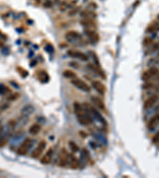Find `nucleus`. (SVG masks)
I'll return each mask as SVG.
<instances>
[{"label": "nucleus", "mask_w": 159, "mask_h": 178, "mask_svg": "<svg viewBox=\"0 0 159 178\" xmlns=\"http://www.w3.org/2000/svg\"><path fill=\"white\" fill-rule=\"evenodd\" d=\"M73 107H74V112L76 114L77 120L80 124L84 126L92 124L93 122L92 116L90 114V112L88 110L86 107H83L81 104L78 102H75Z\"/></svg>", "instance_id": "1"}, {"label": "nucleus", "mask_w": 159, "mask_h": 178, "mask_svg": "<svg viewBox=\"0 0 159 178\" xmlns=\"http://www.w3.org/2000/svg\"><path fill=\"white\" fill-rule=\"evenodd\" d=\"M142 79L145 82H153L159 81V69L156 67H150L149 70L142 74Z\"/></svg>", "instance_id": "2"}, {"label": "nucleus", "mask_w": 159, "mask_h": 178, "mask_svg": "<svg viewBox=\"0 0 159 178\" xmlns=\"http://www.w3.org/2000/svg\"><path fill=\"white\" fill-rule=\"evenodd\" d=\"M71 83L75 87H76L79 90L83 91V92H87L89 93L91 91V87L89 86L88 84L86 83L83 80L81 79V78H73V80L71 81Z\"/></svg>", "instance_id": "3"}, {"label": "nucleus", "mask_w": 159, "mask_h": 178, "mask_svg": "<svg viewBox=\"0 0 159 178\" xmlns=\"http://www.w3.org/2000/svg\"><path fill=\"white\" fill-rule=\"evenodd\" d=\"M32 146V140L31 139L27 138L26 140H24V141L21 143V145L19 146V147L17 150V154L19 155H26L29 150L30 149V147Z\"/></svg>", "instance_id": "4"}, {"label": "nucleus", "mask_w": 159, "mask_h": 178, "mask_svg": "<svg viewBox=\"0 0 159 178\" xmlns=\"http://www.w3.org/2000/svg\"><path fill=\"white\" fill-rule=\"evenodd\" d=\"M46 147V142L44 140H42L41 142L37 144V147L34 149L31 155V157L33 158H38L42 155V154L44 151L45 148Z\"/></svg>", "instance_id": "5"}, {"label": "nucleus", "mask_w": 159, "mask_h": 178, "mask_svg": "<svg viewBox=\"0 0 159 178\" xmlns=\"http://www.w3.org/2000/svg\"><path fill=\"white\" fill-rule=\"evenodd\" d=\"M68 56H69L72 58H76L82 60V61H88V57L85 53L82 52L77 51V50H69L67 52Z\"/></svg>", "instance_id": "6"}, {"label": "nucleus", "mask_w": 159, "mask_h": 178, "mask_svg": "<svg viewBox=\"0 0 159 178\" xmlns=\"http://www.w3.org/2000/svg\"><path fill=\"white\" fill-rule=\"evenodd\" d=\"M84 33L93 43H97L99 41V34L95 30L94 28H85L84 29Z\"/></svg>", "instance_id": "7"}, {"label": "nucleus", "mask_w": 159, "mask_h": 178, "mask_svg": "<svg viewBox=\"0 0 159 178\" xmlns=\"http://www.w3.org/2000/svg\"><path fill=\"white\" fill-rule=\"evenodd\" d=\"M86 108H88V110L90 112V113H91V115L94 116L95 118L97 119L98 121H99L103 124H106V121H105L104 118L102 116V115L99 113V112L97 111V109H96V108H95L94 107H92V106L89 105L88 104L86 105Z\"/></svg>", "instance_id": "8"}, {"label": "nucleus", "mask_w": 159, "mask_h": 178, "mask_svg": "<svg viewBox=\"0 0 159 178\" xmlns=\"http://www.w3.org/2000/svg\"><path fill=\"white\" fill-rule=\"evenodd\" d=\"M68 161H69V155L67 152V150L63 148L60 154L59 157V165L60 167H65L68 165Z\"/></svg>", "instance_id": "9"}, {"label": "nucleus", "mask_w": 159, "mask_h": 178, "mask_svg": "<svg viewBox=\"0 0 159 178\" xmlns=\"http://www.w3.org/2000/svg\"><path fill=\"white\" fill-rule=\"evenodd\" d=\"M92 87L94 88L95 90L96 91L97 93H99L100 95H104L106 93V87L100 81L95 80L91 83Z\"/></svg>", "instance_id": "10"}, {"label": "nucleus", "mask_w": 159, "mask_h": 178, "mask_svg": "<svg viewBox=\"0 0 159 178\" xmlns=\"http://www.w3.org/2000/svg\"><path fill=\"white\" fill-rule=\"evenodd\" d=\"M81 24L86 28H96V22L93 18H82L81 20Z\"/></svg>", "instance_id": "11"}, {"label": "nucleus", "mask_w": 159, "mask_h": 178, "mask_svg": "<svg viewBox=\"0 0 159 178\" xmlns=\"http://www.w3.org/2000/svg\"><path fill=\"white\" fill-rule=\"evenodd\" d=\"M158 96L157 95V94H154V95L150 96L145 101V103H144V108L145 109L150 108L158 101Z\"/></svg>", "instance_id": "12"}, {"label": "nucleus", "mask_w": 159, "mask_h": 178, "mask_svg": "<svg viewBox=\"0 0 159 178\" xmlns=\"http://www.w3.org/2000/svg\"><path fill=\"white\" fill-rule=\"evenodd\" d=\"M91 101H92V103L94 104L97 108L101 109L102 111H106V106H105L104 101H102L100 98H98V97H96V96H93V97L91 98Z\"/></svg>", "instance_id": "13"}, {"label": "nucleus", "mask_w": 159, "mask_h": 178, "mask_svg": "<svg viewBox=\"0 0 159 178\" xmlns=\"http://www.w3.org/2000/svg\"><path fill=\"white\" fill-rule=\"evenodd\" d=\"M53 150L52 148H50V149L48 150L46 154L42 157V159L40 161L41 163L44 164V165H47V164L50 163L53 158Z\"/></svg>", "instance_id": "14"}, {"label": "nucleus", "mask_w": 159, "mask_h": 178, "mask_svg": "<svg viewBox=\"0 0 159 178\" xmlns=\"http://www.w3.org/2000/svg\"><path fill=\"white\" fill-rule=\"evenodd\" d=\"M158 124H159V113H158L156 114L155 116H153V117L150 120V121H149L148 123V125H147L148 129L149 130L154 129Z\"/></svg>", "instance_id": "15"}, {"label": "nucleus", "mask_w": 159, "mask_h": 178, "mask_svg": "<svg viewBox=\"0 0 159 178\" xmlns=\"http://www.w3.org/2000/svg\"><path fill=\"white\" fill-rule=\"evenodd\" d=\"M65 37L68 38V40H80L81 38V35L78 32L74 31V30H70L68 31L65 33Z\"/></svg>", "instance_id": "16"}, {"label": "nucleus", "mask_w": 159, "mask_h": 178, "mask_svg": "<svg viewBox=\"0 0 159 178\" xmlns=\"http://www.w3.org/2000/svg\"><path fill=\"white\" fill-rule=\"evenodd\" d=\"M34 106L32 105H25L23 108H22L21 113L23 116H29V115H31L34 112Z\"/></svg>", "instance_id": "17"}, {"label": "nucleus", "mask_w": 159, "mask_h": 178, "mask_svg": "<svg viewBox=\"0 0 159 178\" xmlns=\"http://www.w3.org/2000/svg\"><path fill=\"white\" fill-rule=\"evenodd\" d=\"M158 31H159V21H154V22H152L146 28V32L147 33H152Z\"/></svg>", "instance_id": "18"}, {"label": "nucleus", "mask_w": 159, "mask_h": 178, "mask_svg": "<svg viewBox=\"0 0 159 178\" xmlns=\"http://www.w3.org/2000/svg\"><path fill=\"white\" fill-rule=\"evenodd\" d=\"M88 67H90V69H91V70H93L94 72H96V74H98L99 75H100L104 79H105L106 78V75H105V74L104 73V71L99 68V67H98V66H95V65L91 64V63H89L88 64Z\"/></svg>", "instance_id": "19"}, {"label": "nucleus", "mask_w": 159, "mask_h": 178, "mask_svg": "<svg viewBox=\"0 0 159 178\" xmlns=\"http://www.w3.org/2000/svg\"><path fill=\"white\" fill-rule=\"evenodd\" d=\"M81 16L82 18H96V14L91 11H83L81 12Z\"/></svg>", "instance_id": "20"}, {"label": "nucleus", "mask_w": 159, "mask_h": 178, "mask_svg": "<svg viewBox=\"0 0 159 178\" xmlns=\"http://www.w3.org/2000/svg\"><path fill=\"white\" fill-rule=\"evenodd\" d=\"M40 131H41V126H40V124H32L29 129V134L32 135H37L38 133H39Z\"/></svg>", "instance_id": "21"}, {"label": "nucleus", "mask_w": 159, "mask_h": 178, "mask_svg": "<svg viewBox=\"0 0 159 178\" xmlns=\"http://www.w3.org/2000/svg\"><path fill=\"white\" fill-rule=\"evenodd\" d=\"M69 161L72 169H77L79 167V161L74 155H69Z\"/></svg>", "instance_id": "22"}, {"label": "nucleus", "mask_w": 159, "mask_h": 178, "mask_svg": "<svg viewBox=\"0 0 159 178\" xmlns=\"http://www.w3.org/2000/svg\"><path fill=\"white\" fill-rule=\"evenodd\" d=\"M63 75H64V77L66 78H71V79L76 78V76H77L76 72H74L73 70H65V71L63 72Z\"/></svg>", "instance_id": "23"}, {"label": "nucleus", "mask_w": 159, "mask_h": 178, "mask_svg": "<svg viewBox=\"0 0 159 178\" xmlns=\"http://www.w3.org/2000/svg\"><path fill=\"white\" fill-rule=\"evenodd\" d=\"M49 75L45 71H41L39 75V79L43 83H46L49 81Z\"/></svg>", "instance_id": "24"}, {"label": "nucleus", "mask_w": 159, "mask_h": 178, "mask_svg": "<svg viewBox=\"0 0 159 178\" xmlns=\"http://www.w3.org/2000/svg\"><path fill=\"white\" fill-rule=\"evenodd\" d=\"M69 147H70L71 150L73 152H78L79 150H80V148L77 146V144L75 142H73V141H70L69 142Z\"/></svg>", "instance_id": "25"}, {"label": "nucleus", "mask_w": 159, "mask_h": 178, "mask_svg": "<svg viewBox=\"0 0 159 178\" xmlns=\"http://www.w3.org/2000/svg\"><path fill=\"white\" fill-rule=\"evenodd\" d=\"M9 92H10V90L7 86H6L3 84H0V94L3 95V94H6Z\"/></svg>", "instance_id": "26"}, {"label": "nucleus", "mask_w": 159, "mask_h": 178, "mask_svg": "<svg viewBox=\"0 0 159 178\" xmlns=\"http://www.w3.org/2000/svg\"><path fill=\"white\" fill-rule=\"evenodd\" d=\"M153 44V39L151 37H146V38L143 40V45L145 47L150 46V45H151Z\"/></svg>", "instance_id": "27"}, {"label": "nucleus", "mask_w": 159, "mask_h": 178, "mask_svg": "<svg viewBox=\"0 0 159 178\" xmlns=\"http://www.w3.org/2000/svg\"><path fill=\"white\" fill-rule=\"evenodd\" d=\"M19 97H20V94H19L18 93H12V94H11V95H9V97L7 98V101H15V100H17Z\"/></svg>", "instance_id": "28"}, {"label": "nucleus", "mask_w": 159, "mask_h": 178, "mask_svg": "<svg viewBox=\"0 0 159 178\" xmlns=\"http://www.w3.org/2000/svg\"><path fill=\"white\" fill-rule=\"evenodd\" d=\"M8 108H9V105H8V104L5 103V104H2V105H0V114L2 113L3 111L6 110Z\"/></svg>", "instance_id": "29"}, {"label": "nucleus", "mask_w": 159, "mask_h": 178, "mask_svg": "<svg viewBox=\"0 0 159 178\" xmlns=\"http://www.w3.org/2000/svg\"><path fill=\"white\" fill-rule=\"evenodd\" d=\"M152 141L154 143H159V131L156 133V135L153 137Z\"/></svg>", "instance_id": "30"}, {"label": "nucleus", "mask_w": 159, "mask_h": 178, "mask_svg": "<svg viewBox=\"0 0 159 178\" xmlns=\"http://www.w3.org/2000/svg\"><path fill=\"white\" fill-rule=\"evenodd\" d=\"M149 64H159V59H151L149 60Z\"/></svg>", "instance_id": "31"}, {"label": "nucleus", "mask_w": 159, "mask_h": 178, "mask_svg": "<svg viewBox=\"0 0 159 178\" xmlns=\"http://www.w3.org/2000/svg\"><path fill=\"white\" fill-rule=\"evenodd\" d=\"M78 10H79L78 7L75 8V10H74V11L73 10L72 11H70V14H69V15H75L76 13H78Z\"/></svg>", "instance_id": "32"}, {"label": "nucleus", "mask_w": 159, "mask_h": 178, "mask_svg": "<svg viewBox=\"0 0 159 178\" xmlns=\"http://www.w3.org/2000/svg\"><path fill=\"white\" fill-rule=\"evenodd\" d=\"M52 5H53L52 2H51V1H50V0H49V1H47L46 3H45V7H51V6H52Z\"/></svg>", "instance_id": "33"}, {"label": "nucleus", "mask_w": 159, "mask_h": 178, "mask_svg": "<svg viewBox=\"0 0 159 178\" xmlns=\"http://www.w3.org/2000/svg\"><path fill=\"white\" fill-rule=\"evenodd\" d=\"M6 143V139H2L0 140V147H3Z\"/></svg>", "instance_id": "34"}, {"label": "nucleus", "mask_w": 159, "mask_h": 178, "mask_svg": "<svg viewBox=\"0 0 159 178\" xmlns=\"http://www.w3.org/2000/svg\"><path fill=\"white\" fill-rule=\"evenodd\" d=\"M2 130H3V126L1 125V123H0V133L2 132Z\"/></svg>", "instance_id": "35"}, {"label": "nucleus", "mask_w": 159, "mask_h": 178, "mask_svg": "<svg viewBox=\"0 0 159 178\" xmlns=\"http://www.w3.org/2000/svg\"><path fill=\"white\" fill-rule=\"evenodd\" d=\"M35 1H37V3H40V0H35Z\"/></svg>", "instance_id": "36"}, {"label": "nucleus", "mask_w": 159, "mask_h": 178, "mask_svg": "<svg viewBox=\"0 0 159 178\" xmlns=\"http://www.w3.org/2000/svg\"><path fill=\"white\" fill-rule=\"evenodd\" d=\"M158 19H159V14H158Z\"/></svg>", "instance_id": "37"}, {"label": "nucleus", "mask_w": 159, "mask_h": 178, "mask_svg": "<svg viewBox=\"0 0 159 178\" xmlns=\"http://www.w3.org/2000/svg\"><path fill=\"white\" fill-rule=\"evenodd\" d=\"M158 57H159V53H158Z\"/></svg>", "instance_id": "38"}]
</instances>
